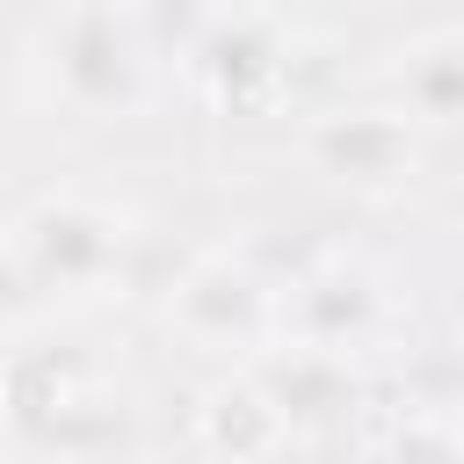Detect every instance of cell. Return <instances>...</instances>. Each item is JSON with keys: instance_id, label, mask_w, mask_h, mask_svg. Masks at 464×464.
<instances>
[{"instance_id": "8fae6325", "label": "cell", "mask_w": 464, "mask_h": 464, "mask_svg": "<svg viewBox=\"0 0 464 464\" xmlns=\"http://www.w3.org/2000/svg\"><path fill=\"white\" fill-rule=\"evenodd\" d=\"M457 326H464V312H457Z\"/></svg>"}, {"instance_id": "277c9868", "label": "cell", "mask_w": 464, "mask_h": 464, "mask_svg": "<svg viewBox=\"0 0 464 464\" xmlns=\"http://www.w3.org/2000/svg\"><path fill=\"white\" fill-rule=\"evenodd\" d=\"M181 58H188V72H196L203 94H218V102H254V94L283 87V72H290V36H283L268 14L232 7V14H210V22L188 36Z\"/></svg>"}, {"instance_id": "5b68a950", "label": "cell", "mask_w": 464, "mask_h": 464, "mask_svg": "<svg viewBox=\"0 0 464 464\" xmlns=\"http://www.w3.org/2000/svg\"><path fill=\"white\" fill-rule=\"evenodd\" d=\"M304 160L348 188H392L413 174V116L392 102V109H334V116H312L304 130Z\"/></svg>"}, {"instance_id": "ba28073f", "label": "cell", "mask_w": 464, "mask_h": 464, "mask_svg": "<svg viewBox=\"0 0 464 464\" xmlns=\"http://www.w3.org/2000/svg\"><path fill=\"white\" fill-rule=\"evenodd\" d=\"M392 94L413 123H435V130L464 123V29H435L406 44L392 65Z\"/></svg>"}, {"instance_id": "52a82bcc", "label": "cell", "mask_w": 464, "mask_h": 464, "mask_svg": "<svg viewBox=\"0 0 464 464\" xmlns=\"http://www.w3.org/2000/svg\"><path fill=\"white\" fill-rule=\"evenodd\" d=\"M384 312V290L370 268L355 261H326V268H304L290 290H283V334L290 341H312V348H355Z\"/></svg>"}, {"instance_id": "6da1fadb", "label": "cell", "mask_w": 464, "mask_h": 464, "mask_svg": "<svg viewBox=\"0 0 464 464\" xmlns=\"http://www.w3.org/2000/svg\"><path fill=\"white\" fill-rule=\"evenodd\" d=\"M130 268V218L94 203V196H44L14 218L7 232V276H14V312L29 297H102Z\"/></svg>"}, {"instance_id": "8992f818", "label": "cell", "mask_w": 464, "mask_h": 464, "mask_svg": "<svg viewBox=\"0 0 464 464\" xmlns=\"http://www.w3.org/2000/svg\"><path fill=\"white\" fill-rule=\"evenodd\" d=\"M246 370L261 377V392L276 399L290 435H326L355 413V370L341 348H312V341H283L246 355Z\"/></svg>"}, {"instance_id": "7a4b0ae2", "label": "cell", "mask_w": 464, "mask_h": 464, "mask_svg": "<svg viewBox=\"0 0 464 464\" xmlns=\"http://www.w3.org/2000/svg\"><path fill=\"white\" fill-rule=\"evenodd\" d=\"M44 80L72 116H138L152 94V58L116 0H72L44 29Z\"/></svg>"}, {"instance_id": "3957f363", "label": "cell", "mask_w": 464, "mask_h": 464, "mask_svg": "<svg viewBox=\"0 0 464 464\" xmlns=\"http://www.w3.org/2000/svg\"><path fill=\"white\" fill-rule=\"evenodd\" d=\"M167 326L203 355H261L283 326V297L261 268L210 254L181 268V283H167Z\"/></svg>"}, {"instance_id": "30bf717a", "label": "cell", "mask_w": 464, "mask_h": 464, "mask_svg": "<svg viewBox=\"0 0 464 464\" xmlns=\"http://www.w3.org/2000/svg\"><path fill=\"white\" fill-rule=\"evenodd\" d=\"M377 464H464V420H442V413H413L384 435Z\"/></svg>"}, {"instance_id": "9c48e42d", "label": "cell", "mask_w": 464, "mask_h": 464, "mask_svg": "<svg viewBox=\"0 0 464 464\" xmlns=\"http://www.w3.org/2000/svg\"><path fill=\"white\" fill-rule=\"evenodd\" d=\"M203 435H210V450H225V457H261V450H276L290 428H283L276 399L261 392V377L239 370L232 384H218V392L203 399Z\"/></svg>"}]
</instances>
